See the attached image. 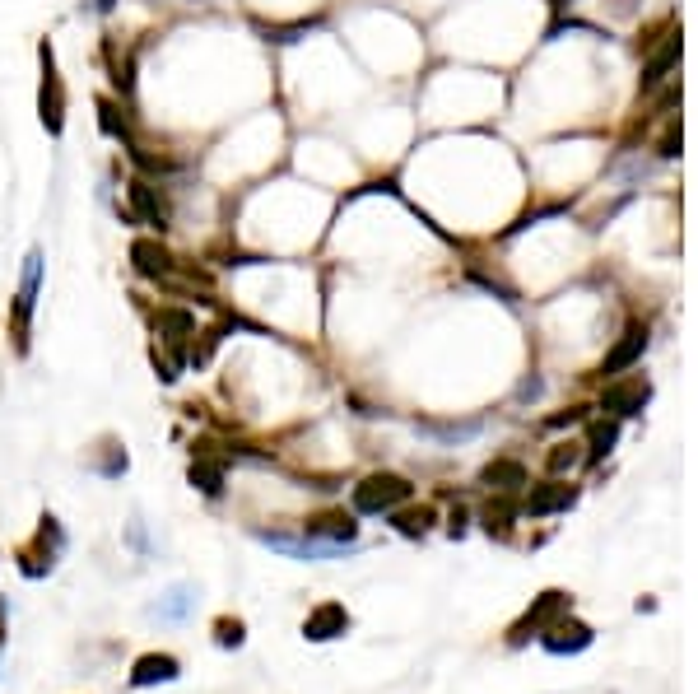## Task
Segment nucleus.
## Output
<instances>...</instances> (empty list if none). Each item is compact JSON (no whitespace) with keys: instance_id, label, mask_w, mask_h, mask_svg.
Segmentation results:
<instances>
[{"instance_id":"6ab92c4d","label":"nucleus","mask_w":698,"mask_h":694,"mask_svg":"<svg viewBox=\"0 0 698 694\" xmlns=\"http://www.w3.org/2000/svg\"><path fill=\"white\" fill-rule=\"evenodd\" d=\"M219 643H224V648H242V625L238 620H219Z\"/></svg>"},{"instance_id":"aec40b11","label":"nucleus","mask_w":698,"mask_h":694,"mask_svg":"<svg viewBox=\"0 0 698 694\" xmlns=\"http://www.w3.org/2000/svg\"><path fill=\"white\" fill-rule=\"evenodd\" d=\"M396 527H401L405 536H415V531L429 527V513H405V518H396Z\"/></svg>"},{"instance_id":"2eb2a0df","label":"nucleus","mask_w":698,"mask_h":694,"mask_svg":"<svg viewBox=\"0 0 698 694\" xmlns=\"http://www.w3.org/2000/svg\"><path fill=\"white\" fill-rule=\"evenodd\" d=\"M568 601H564V592H545V597L536 601V606H531V615H526L522 620V629H517V639H522L526 629H536V625H545V620H550V615H559L564 611Z\"/></svg>"},{"instance_id":"f3484780","label":"nucleus","mask_w":698,"mask_h":694,"mask_svg":"<svg viewBox=\"0 0 698 694\" xmlns=\"http://www.w3.org/2000/svg\"><path fill=\"white\" fill-rule=\"evenodd\" d=\"M615 438H619V424L610 420V424H596V429H591V462H601L605 452L615 448Z\"/></svg>"},{"instance_id":"0eeeda50","label":"nucleus","mask_w":698,"mask_h":694,"mask_svg":"<svg viewBox=\"0 0 698 694\" xmlns=\"http://www.w3.org/2000/svg\"><path fill=\"white\" fill-rule=\"evenodd\" d=\"M540 643H545L550 653H582V648L591 643V629L578 625V620H568V625L545 629V634H540Z\"/></svg>"},{"instance_id":"a211bd4d","label":"nucleus","mask_w":698,"mask_h":694,"mask_svg":"<svg viewBox=\"0 0 698 694\" xmlns=\"http://www.w3.org/2000/svg\"><path fill=\"white\" fill-rule=\"evenodd\" d=\"M191 480H196L205 494H219V490H224V471H219V466H210V462L191 466Z\"/></svg>"},{"instance_id":"4be33fe9","label":"nucleus","mask_w":698,"mask_h":694,"mask_svg":"<svg viewBox=\"0 0 698 694\" xmlns=\"http://www.w3.org/2000/svg\"><path fill=\"white\" fill-rule=\"evenodd\" d=\"M98 5H103V10H112V5H117V0H98Z\"/></svg>"},{"instance_id":"39448f33","label":"nucleus","mask_w":698,"mask_h":694,"mask_svg":"<svg viewBox=\"0 0 698 694\" xmlns=\"http://www.w3.org/2000/svg\"><path fill=\"white\" fill-rule=\"evenodd\" d=\"M42 66H47V75H42V126H47V131H61V122H66V94H61V80H56L52 52H47V47H42Z\"/></svg>"},{"instance_id":"412c9836","label":"nucleus","mask_w":698,"mask_h":694,"mask_svg":"<svg viewBox=\"0 0 698 694\" xmlns=\"http://www.w3.org/2000/svg\"><path fill=\"white\" fill-rule=\"evenodd\" d=\"M550 462H554V471H564V466H573V452H554Z\"/></svg>"},{"instance_id":"5701e85b","label":"nucleus","mask_w":698,"mask_h":694,"mask_svg":"<svg viewBox=\"0 0 698 694\" xmlns=\"http://www.w3.org/2000/svg\"><path fill=\"white\" fill-rule=\"evenodd\" d=\"M0 643H5V629H0Z\"/></svg>"},{"instance_id":"4468645a","label":"nucleus","mask_w":698,"mask_h":694,"mask_svg":"<svg viewBox=\"0 0 698 694\" xmlns=\"http://www.w3.org/2000/svg\"><path fill=\"white\" fill-rule=\"evenodd\" d=\"M159 331H168V336H163L168 345H182L191 331H196V317H191V313H177V308H163V313H159Z\"/></svg>"},{"instance_id":"6e6552de","label":"nucleus","mask_w":698,"mask_h":694,"mask_svg":"<svg viewBox=\"0 0 698 694\" xmlns=\"http://www.w3.org/2000/svg\"><path fill=\"white\" fill-rule=\"evenodd\" d=\"M601 406L615 410V415H638V410L647 406V382H619V387L605 392Z\"/></svg>"},{"instance_id":"dca6fc26","label":"nucleus","mask_w":698,"mask_h":694,"mask_svg":"<svg viewBox=\"0 0 698 694\" xmlns=\"http://www.w3.org/2000/svg\"><path fill=\"white\" fill-rule=\"evenodd\" d=\"M191 601H196V597H191V587H173V592L154 606V615H159V620H187Z\"/></svg>"},{"instance_id":"1a4fd4ad","label":"nucleus","mask_w":698,"mask_h":694,"mask_svg":"<svg viewBox=\"0 0 698 694\" xmlns=\"http://www.w3.org/2000/svg\"><path fill=\"white\" fill-rule=\"evenodd\" d=\"M643 350H647V331H643V327H633L629 336H624V341L615 345V350L605 354V368H601V373H619V368H629Z\"/></svg>"},{"instance_id":"f03ea898","label":"nucleus","mask_w":698,"mask_h":694,"mask_svg":"<svg viewBox=\"0 0 698 694\" xmlns=\"http://www.w3.org/2000/svg\"><path fill=\"white\" fill-rule=\"evenodd\" d=\"M177 676H182V662L168 657V653H145L131 667V685H135V690H145V685H168V681H177Z\"/></svg>"},{"instance_id":"f8f14e48","label":"nucleus","mask_w":698,"mask_h":694,"mask_svg":"<svg viewBox=\"0 0 698 694\" xmlns=\"http://www.w3.org/2000/svg\"><path fill=\"white\" fill-rule=\"evenodd\" d=\"M484 485L489 490H522L526 485V466L522 462H494V466H484Z\"/></svg>"},{"instance_id":"9d476101","label":"nucleus","mask_w":698,"mask_h":694,"mask_svg":"<svg viewBox=\"0 0 698 694\" xmlns=\"http://www.w3.org/2000/svg\"><path fill=\"white\" fill-rule=\"evenodd\" d=\"M675 56H680V38L671 33V38H666V42L657 47V52H652V61H647V70H643V89H657V84L666 80V70L675 66Z\"/></svg>"},{"instance_id":"423d86ee","label":"nucleus","mask_w":698,"mask_h":694,"mask_svg":"<svg viewBox=\"0 0 698 694\" xmlns=\"http://www.w3.org/2000/svg\"><path fill=\"white\" fill-rule=\"evenodd\" d=\"M349 629V615H345V606H322V611H312L308 620H303V634L308 639H317V643H326V639H336V634H345Z\"/></svg>"},{"instance_id":"7ed1b4c3","label":"nucleus","mask_w":698,"mask_h":694,"mask_svg":"<svg viewBox=\"0 0 698 694\" xmlns=\"http://www.w3.org/2000/svg\"><path fill=\"white\" fill-rule=\"evenodd\" d=\"M126 191H131V205L140 210V219H145V224H154V229H168V215H173V210H168V196H163L154 182H140V177H135Z\"/></svg>"},{"instance_id":"20e7f679","label":"nucleus","mask_w":698,"mask_h":694,"mask_svg":"<svg viewBox=\"0 0 698 694\" xmlns=\"http://www.w3.org/2000/svg\"><path fill=\"white\" fill-rule=\"evenodd\" d=\"M573 499H578V490H573V485H559V480H550V485H536V490L526 494V513H531V518H550V513H564V508H573Z\"/></svg>"},{"instance_id":"ddd939ff","label":"nucleus","mask_w":698,"mask_h":694,"mask_svg":"<svg viewBox=\"0 0 698 694\" xmlns=\"http://www.w3.org/2000/svg\"><path fill=\"white\" fill-rule=\"evenodd\" d=\"M33 299H38V252L28 257V266H24V285H19V299H14V317H19V327H24L28 313H33Z\"/></svg>"},{"instance_id":"f257e3e1","label":"nucleus","mask_w":698,"mask_h":694,"mask_svg":"<svg viewBox=\"0 0 698 694\" xmlns=\"http://www.w3.org/2000/svg\"><path fill=\"white\" fill-rule=\"evenodd\" d=\"M405 499H410V480L401 476H368L363 485H354V508L359 513H391Z\"/></svg>"},{"instance_id":"9b49d317","label":"nucleus","mask_w":698,"mask_h":694,"mask_svg":"<svg viewBox=\"0 0 698 694\" xmlns=\"http://www.w3.org/2000/svg\"><path fill=\"white\" fill-rule=\"evenodd\" d=\"M131 257H135V266H140V271H145V275H159V280H168V275L177 271L173 257H168L159 243H135Z\"/></svg>"}]
</instances>
